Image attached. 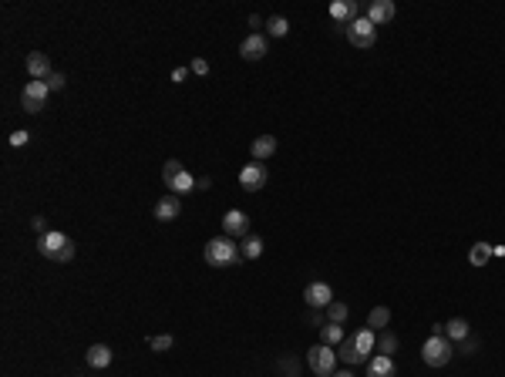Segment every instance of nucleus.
Wrapping results in <instances>:
<instances>
[{"instance_id": "obj_11", "label": "nucleus", "mask_w": 505, "mask_h": 377, "mask_svg": "<svg viewBox=\"0 0 505 377\" xmlns=\"http://www.w3.org/2000/svg\"><path fill=\"white\" fill-rule=\"evenodd\" d=\"M304 300H307L310 310H327V307L334 303V290H330L327 283H310V287L304 290Z\"/></svg>"}, {"instance_id": "obj_1", "label": "nucleus", "mask_w": 505, "mask_h": 377, "mask_svg": "<svg viewBox=\"0 0 505 377\" xmlns=\"http://www.w3.org/2000/svg\"><path fill=\"white\" fill-rule=\"evenodd\" d=\"M202 256H206V263L216 266V270H230V266H236V263L243 259L239 243L230 239V236H216V239H209L206 250H202Z\"/></svg>"}, {"instance_id": "obj_5", "label": "nucleus", "mask_w": 505, "mask_h": 377, "mask_svg": "<svg viewBox=\"0 0 505 377\" xmlns=\"http://www.w3.org/2000/svg\"><path fill=\"white\" fill-rule=\"evenodd\" d=\"M307 364H310V371L317 377H334V371H337V350L327 347V343H317V347L307 350Z\"/></svg>"}, {"instance_id": "obj_6", "label": "nucleus", "mask_w": 505, "mask_h": 377, "mask_svg": "<svg viewBox=\"0 0 505 377\" xmlns=\"http://www.w3.org/2000/svg\"><path fill=\"white\" fill-rule=\"evenodd\" d=\"M47 94H51L47 81H27L24 91H21V108H24L27 115H38V112L47 108Z\"/></svg>"}, {"instance_id": "obj_29", "label": "nucleus", "mask_w": 505, "mask_h": 377, "mask_svg": "<svg viewBox=\"0 0 505 377\" xmlns=\"http://www.w3.org/2000/svg\"><path fill=\"white\" fill-rule=\"evenodd\" d=\"M172 334H158V337H149V347L156 350V354H165V350H172Z\"/></svg>"}, {"instance_id": "obj_30", "label": "nucleus", "mask_w": 505, "mask_h": 377, "mask_svg": "<svg viewBox=\"0 0 505 377\" xmlns=\"http://www.w3.org/2000/svg\"><path fill=\"white\" fill-rule=\"evenodd\" d=\"M64 84H68V78H64L61 71H51V78H47V88H51V91H61Z\"/></svg>"}, {"instance_id": "obj_37", "label": "nucleus", "mask_w": 505, "mask_h": 377, "mask_svg": "<svg viewBox=\"0 0 505 377\" xmlns=\"http://www.w3.org/2000/svg\"><path fill=\"white\" fill-rule=\"evenodd\" d=\"M334 377H354L350 371H334Z\"/></svg>"}, {"instance_id": "obj_27", "label": "nucleus", "mask_w": 505, "mask_h": 377, "mask_svg": "<svg viewBox=\"0 0 505 377\" xmlns=\"http://www.w3.org/2000/svg\"><path fill=\"white\" fill-rule=\"evenodd\" d=\"M286 31H290V24H286V17H280V14H273L270 21H267V34H270V38H286Z\"/></svg>"}, {"instance_id": "obj_26", "label": "nucleus", "mask_w": 505, "mask_h": 377, "mask_svg": "<svg viewBox=\"0 0 505 377\" xmlns=\"http://www.w3.org/2000/svg\"><path fill=\"white\" fill-rule=\"evenodd\" d=\"M489 259H492V246H489V243H475V246L468 250V263H471V266H485Z\"/></svg>"}, {"instance_id": "obj_22", "label": "nucleus", "mask_w": 505, "mask_h": 377, "mask_svg": "<svg viewBox=\"0 0 505 377\" xmlns=\"http://www.w3.org/2000/svg\"><path fill=\"white\" fill-rule=\"evenodd\" d=\"M239 252H243V259H260L263 256V236H246L239 243Z\"/></svg>"}, {"instance_id": "obj_25", "label": "nucleus", "mask_w": 505, "mask_h": 377, "mask_svg": "<svg viewBox=\"0 0 505 377\" xmlns=\"http://www.w3.org/2000/svg\"><path fill=\"white\" fill-rule=\"evenodd\" d=\"M388 324H391V310H388V307H374V310L367 313V327H371V330H384Z\"/></svg>"}, {"instance_id": "obj_21", "label": "nucleus", "mask_w": 505, "mask_h": 377, "mask_svg": "<svg viewBox=\"0 0 505 377\" xmlns=\"http://www.w3.org/2000/svg\"><path fill=\"white\" fill-rule=\"evenodd\" d=\"M320 343H327V347L344 343V324H323L320 327Z\"/></svg>"}, {"instance_id": "obj_20", "label": "nucleus", "mask_w": 505, "mask_h": 377, "mask_svg": "<svg viewBox=\"0 0 505 377\" xmlns=\"http://www.w3.org/2000/svg\"><path fill=\"white\" fill-rule=\"evenodd\" d=\"M350 340H354V347H357V350H360L367 361H371V350H378V337H374V330H371V327H360V330L350 337Z\"/></svg>"}, {"instance_id": "obj_3", "label": "nucleus", "mask_w": 505, "mask_h": 377, "mask_svg": "<svg viewBox=\"0 0 505 377\" xmlns=\"http://www.w3.org/2000/svg\"><path fill=\"white\" fill-rule=\"evenodd\" d=\"M162 182H165V189H169L172 196H189V192H195V179L182 168L179 159H169V162H165V168H162Z\"/></svg>"}, {"instance_id": "obj_19", "label": "nucleus", "mask_w": 505, "mask_h": 377, "mask_svg": "<svg viewBox=\"0 0 505 377\" xmlns=\"http://www.w3.org/2000/svg\"><path fill=\"white\" fill-rule=\"evenodd\" d=\"M445 337H448L452 343H462V340H468V337H471V327H468L465 317H452V320L445 324Z\"/></svg>"}, {"instance_id": "obj_15", "label": "nucleus", "mask_w": 505, "mask_h": 377, "mask_svg": "<svg viewBox=\"0 0 505 377\" xmlns=\"http://www.w3.org/2000/svg\"><path fill=\"white\" fill-rule=\"evenodd\" d=\"M84 361H88V367L105 371V367L112 364V347H108V343H91V347H88V354H84Z\"/></svg>"}, {"instance_id": "obj_23", "label": "nucleus", "mask_w": 505, "mask_h": 377, "mask_svg": "<svg viewBox=\"0 0 505 377\" xmlns=\"http://www.w3.org/2000/svg\"><path fill=\"white\" fill-rule=\"evenodd\" d=\"M347 317H350V307L344 300H334L327 307V324H347Z\"/></svg>"}, {"instance_id": "obj_10", "label": "nucleus", "mask_w": 505, "mask_h": 377, "mask_svg": "<svg viewBox=\"0 0 505 377\" xmlns=\"http://www.w3.org/2000/svg\"><path fill=\"white\" fill-rule=\"evenodd\" d=\"M239 54L246 57V61H263L267 54H270V41H267V34H249L246 41L239 44Z\"/></svg>"}, {"instance_id": "obj_28", "label": "nucleus", "mask_w": 505, "mask_h": 377, "mask_svg": "<svg viewBox=\"0 0 505 377\" xmlns=\"http://www.w3.org/2000/svg\"><path fill=\"white\" fill-rule=\"evenodd\" d=\"M378 350H381L384 357H394V354H397V337L391 334V330H381V337H378Z\"/></svg>"}, {"instance_id": "obj_36", "label": "nucleus", "mask_w": 505, "mask_h": 377, "mask_svg": "<svg viewBox=\"0 0 505 377\" xmlns=\"http://www.w3.org/2000/svg\"><path fill=\"white\" fill-rule=\"evenodd\" d=\"M34 229H38L40 236H44V233H47V229H44V219H40V216H34Z\"/></svg>"}, {"instance_id": "obj_7", "label": "nucleus", "mask_w": 505, "mask_h": 377, "mask_svg": "<svg viewBox=\"0 0 505 377\" xmlns=\"http://www.w3.org/2000/svg\"><path fill=\"white\" fill-rule=\"evenodd\" d=\"M344 34H347V41L354 44V47H374V41H378V27H374L367 17H360V21L347 24Z\"/></svg>"}, {"instance_id": "obj_4", "label": "nucleus", "mask_w": 505, "mask_h": 377, "mask_svg": "<svg viewBox=\"0 0 505 377\" xmlns=\"http://www.w3.org/2000/svg\"><path fill=\"white\" fill-rule=\"evenodd\" d=\"M452 354H455V343L448 337H428L425 347H421V357H425L428 367H445L452 364Z\"/></svg>"}, {"instance_id": "obj_2", "label": "nucleus", "mask_w": 505, "mask_h": 377, "mask_svg": "<svg viewBox=\"0 0 505 377\" xmlns=\"http://www.w3.org/2000/svg\"><path fill=\"white\" fill-rule=\"evenodd\" d=\"M38 252L44 259H54V263H71V259H75V243H71L64 233L47 229L38 239Z\"/></svg>"}, {"instance_id": "obj_17", "label": "nucleus", "mask_w": 505, "mask_h": 377, "mask_svg": "<svg viewBox=\"0 0 505 377\" xmlns=\"http://www.w3.org/2000/svg\"><path fill=\"white\" fill-rule=\"evenodd\" d=\"M397 367H394V357H384V354H374L367 361V377H394Z\"/></svg>"}, {"instance_id": "obj_33", "label": "nucleus", "mask_w": 505, "mask_h": 377, "mask_svg": "<svg viewBox=\"0 0 505 377\" xmlns=\"http://www.w3.org/2000/svg\"><path fill=\"white\" fill-rule=\"evenodd\" d=\"M280 367L286 371V377H297V361L290 357V361H280Z\"/></svg>"}, {"instance_id": "obj_13", "label": "nucleus", "mask_w": 505, "mask_h": 377, "mask_svg": "<svg viewBox=\"0 0 505 377\" xmlns=\"http://www.w3.org/2000/svg\"><path fill=\"white\" fill-rule=\"evenodd\" d=\"M394 0H371V7L364 10V17L378 27V24H388V21H394Z\"/></svg>"}, {"instance_id": "obj_8", "label": "nucleus", "mask_w": 505, "mask_h": 377, "mask_svg": "<svg viewBox=\"0 0 505 377\" xmlns=\"http://www.w3.org/2000/svg\"><path fill=\"white\" fill-rule=\"evenodd\" d=\"M267 179H270V172H267L263 162H249V166H243V172H239V185L246 192H260L267 185Z\"/></svg>"}, {"instance_id": "obj_24", "label": "nucleus", "mask_w": 505, "mask_h": 377, "mask_svg": "<svg viewBox=\"0 0 505 377\" xmlns=\"http://www.w3.org/2000/svg\"><path fill=\"white\" fill-rule=\"evenodd\" d=\"M337 357H344V364H367V357H364V354H360L357 347H354V340H350V337L344 340V343H341Z\"/></svg>"}, {"instance_id": "obj_9", "label": "nucleus", "mask_w": 505, "mask_h": 377, "mask_svg": "<svg viewBox=\"0 0 505 377\" xmlns=\"http://www.w3.org/2000/svg\"><path fill=\"white\" fill-rule=\"evenodd\" d=\"M223 233H226L230 239H246V236H249V216L243 209H230L223 216Z\"/></svg>"}, {"instance_id": "obj_35", "label": "nucleus", "mask_w": 505, "mask_h": 377, "mask_svg": "<svg viewBox=\"0 0 505 377\" xmlns=\"http://www.w3.org/2000/svg\"><path fill=\"white\" fill-rule=\"evenodd\" d=\"M186 78H189V68H175V71H172V81L175 84H182Z\"/></svg>"}, {"instance_id": "obj_34", "label": "nucleus", "mask_w": 505, "mask_h": 377, "mask_svg": "<svg viewBox=\"0 0 505 377\" xmlns=\"http://www.w3.org/2000/svg\"><path fill=\"white\" fill-rule=\"evenodd\" d=\"M475 350H478V340H475V337L462 340V354H475Z\"/></svg>"}, {"instance_id": "obj_32", "label": "nucleus", "mask_w": 505, "mask_h": 377, "mask_svg": "<svg viewBox=\"0 0 505 377\" xmlns=\"http://www.w3.org/2000/svg\"><path fill=\"white\" fill-rule=\"evenodd\" d=\"M189 71H193V75H209V64H206L202 57H195L193 64H189Z\"/></svg>"}, {"instance_id": "obj_31", "label": "nucleus", "mask_w": 505, "mask_h": 377, "mask_svg": "<svg viewBox=\"0 0 505 377\" xmlns=\"http://www.w3.org/2000/svg\"><path fill=\"white\" fill-rule=\"evenodd\" d=\"M27 138H31V131H24V128H21V131H14V135H10V145H14V148H21V145H27Z\"/></svg>"}, {"instance_id": "obj_14", "label": "nucleus", "mask_w": 505, "mask_h": 377, "mask_svg": "<svg viewBox=\"0 0 505 377\" xmlns=\"http://www.w3.org/2000/svg\"><path fill=\"white\" fill-rule=\"evenodd\" d=\"M27 75H31L34 81H47V78H51V57H47L44 51H31V54H27Z\"/></svg>"}, {"instance_id": "obj_16", "label": "nucleus", "mask_w": 505, "mask_h": 377, "mask_svg": "<svg viewBox=\"0 0 505 377\" xmlns=\"http://www.w3.org/2000/svg\"><path fill=\"white\" fill-rule=\"evenodd\" d=\"M179 212H182V206H179V196H172V192H169V196H162V199L156 203V219H158V222H172Z\"/></svg>"}, {"instance_id": "obj_12", "label": "nucleus", "mask_w": 505, "mask_h": 377, "mask_svg": "<svg viewBox=\"0 0 505 377\" xmlns=\"http://www.w3.org/2000/svg\"><path fill=\"white\" fill-rule=\"evenodd\" d=\"M330 17L337 21V24H354V21H360V3L357 0H334L330 3Z\"/></svg>"}, {"instance_id": "obj_18", "label": "nucleus", "mask_w": 505, "mask_h": 377, "mask_svg": "<svg viewBox=\"0 0 505 377\" xmlns=\"http://www.w3.org/2000/svg\"><path fill=\"white\" fill-rule=\"evenodd\" d=\"M273 152H276V138H273V135H260V138L249 145V155H253V162H267Z\"/></svg>"}]
</instances>
